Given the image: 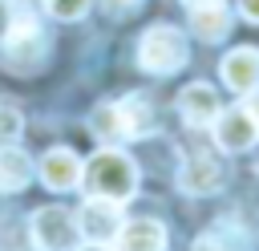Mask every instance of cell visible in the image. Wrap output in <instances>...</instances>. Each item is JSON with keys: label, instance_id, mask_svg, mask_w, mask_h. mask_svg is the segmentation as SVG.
Here are the masks:
<instances>
[{"label": "cell", "instance_id": "2", "mask_svg": "<svg viewBox=\"0 0 259 251\" xmlns=\"http://www.w3.org/2000/svg\"><path fill=\"white\" fill-rule=\"evenodd\" d=\"M190 49H186V36L174 28V24H154L146 28V36L138 40V65L146 73H158V77H170L186 65Z\"/></svg>", "mask_w": 259, "mask_h": 251}, {"label": "cell", "instance_id": "5", "mask_svg": "<svg viewBox=\"0 0 259 251\" xmlns=\"http://www.w3.org/2000/svg\"><path fill=\"white\" fill-rule=\"evenodd\" d=\"M32 243L40 251H73L81 243V227L77 215L65 206H45L32 215Z\"/></svg>", "mask_w": 259, "mask_h": 251}, {"label": "cell", "instance_id": "6", "mask_svg": "<svg viewBox=\"0 0 259 251\" xmlns=\"http://www.w3.org/2000/svg\"><path fill=\"white\" fill-rule=\"evenodd\" d=\"M223 182H227V162L214 150H194L178 166V186L186 194H214L223 190Z\"/></svg>", "mask_w": 259, "mask_h": 251}, {"label": "cell", "instance_id": "12", "mask_svg": "<svg viewBox=\"0 0 259 251\" xmlns=\"http://www.w3.org/2000/svg\"><path fill=\"white\" fill-rule=\"evenodd\" d=\"M190 28L202 40H223L231 28V12L223 0H194L190 4Z\"/></svg>", "mask_w": 259, "mask_h": 251}, {"label": "cell", "instance_id": "3", "mask_svg": "<svg viewBox=\"0 0 259 251\" xmlns=\"http://www.w3.org/2000/svg\"><path fill=\"white\" fill-rule=\"evenodd\" d=\"M4 53H8V65H20V69L40 65L45 53H49V40L40 32V20L28 16V12H12L8 24H4Z\"/></svg>", "mask_w": 259, "mask_h": 251}, {"label": "cell", "instance_id": "18", "mask_svg": "<svg viewBox=\"0 0 259 251\" xmlns=\"http://www.w3.org/2000/svg\"><path fill=\"white\" fill-rule=\"evenodd\" d=\"M45 8L57 20H81L89 12V0H45Z\"/></svg>", "mask_w": 259, "mask_h": 251}, {"label": "cell", "instance_id": "11", "mask_svg": "<svg viewBox=\"0 0 259 251\" xmlns=\"http://www.w3.org/2000/svg\"><path fill=\"white\" fill-rule=\"evenodd\" d=\"M117 251H166V227L158 219H130L117 231Z\"/></svg>", "mask_w": 259, "mask_h": 251}, {"label": "cell", "instance_id": "16", "mask_svg": "<svg viewBox=\"0 0 259 251\" xmlns=\"http://www.w3.org/2000/svg\"><path fill=\"white\" fill-rule=\"evenodd\" d=\"M117 109H121V121H125V138H146L154 130V105L146 97L130 93V97L117 101Z\"/></svg>", "mask_w": 259, "mask_h": 251}, {"label": "cell", "instance_id": "19", "mask_svg": "<svg viewBox=\"0 0 259 251\" xmlns=\"http://www.w3.org/2000/svg\"><path fill=\"white\" fill-rule=\"evenodd\" d=\"M138 4H142V0H101V8H105L109 16H130Z\"/></svg>", "mask_w": 259, "mask_h": 251}, {"label": "cell", "instance_id": "14", "mask_svg": "<svg viewBox=\"0 0 259 251\" xmlns=\"http://www.w3.org/2000/svg\"><path fill=\"white\" fill-rule=\"evenodd\" d=\"M194 251H247V231L231 219H219L210 231L194 239Z\"/></svg>", "mask_w": 259, "mask_h": 251}, {"label": "cell", "instance_id": "8", "mask_svg": "<svg viewBox=\"0 0 259 251\" xmlns=\"http://www.w3.org/2000/svg\"><path fill=\"white\" fill-rule=\"evenodd\" d=\"M223 81H227V89H235V93H243V97H255L259 93V49H251V45H239V49H231L227 57H223Z\"/></svg>", "mask_w": 259, "mask_h": 251}, {"label": "cell", "instance_id": "20", "mask_svg": "<svg viewBox=\"0 0 259 251\" xmlns=\"http://www.w3.org/2000/svg\"><path fill=\"white\" fill-rule=\"evenodd\" d=\"M239 16L251 20V24H259V0H239Z\"/></svg>", "mask_w": 259, "mask_h": 251}, {"label": "cell", "instance_id": "10", "mask_svg": "<svg viewBox=\"0 0 259 251\" xmlns=\"http://www.w3.org/2000/svg\"><path fill=\"white\" fill-rule=\"evenodd\" d=\"M178 113L186 117V126H210L219 117V93L206 81H194L178 93Z\"/></svg>", "mask_w": 259, "mask_h": 251}, {"label": "cell", "instance_id": "13", "mask_svg": "<svg viewBox=\"0 0 259 251\" xmlns=\"http://www.w3.org/2000/svg\"><path fill=\"white\" fill-rule=\"evenodd\" d=\"M89 134H93L101 146H117V142H125V121H121L117 101H101V105H93V113H89Z\"/></svg>", "mask_w": 259, "mask_h": 251}, {"label": "cell", "instance_id": "1", "mask_svg": "<svg viewBox=\"0 0 259 251\" xmlns=\"http://www.w3.org/2000/svg\"><path fill=\"white\" fill-rule=\"evenodd\" d=\"M81 178H85V190H89V194L113 198V202H125V198H134V190H138V166H134V158L121 154L117 146L93 154L89 166L81 170Z\"/></svg>", "mask_w": 259, "mask_h": 251}, {"label": "cell", "instance_id": "17", "mask_svg": "<svg viewBox=\"0 0 259 251\" xmlns=\"http://www.w3.org/2000/svg\"><path fill=\"white\" fill-rule=\"evenodd\" d=\"M24 134V117L12 105H0V146H16Z\"/></svg>", "mask_w": 259, "mask_h": 251}, {"label": "cell", "instance_id": "4", "mask_svg": "<svg viewBox=\"0 0 259 251\" xmlns=\"http://www.w3.org/2000/svg\"><path fill=\"white\" fill-rule=\"evenodd\" d=\"M214 126V146L223 154H243L259 142V117L251 105H231V109H219V117L210 121Z\"/></svg>", "mask_w": 259, "mask_h": 251}, {"label": "cell", "instance_id": "9", "mask_svg": "<svg viewBox=\"0 0 259 251\" xmlns=\"http://www.w3.org/2000/svg\"><path fill=\"white\" fill-rule=\"evenodd\" d=\"M40 182L45 186H53V190H73L77 182H81V162H77V154L69 150V146H53L45 158H40Z\"/></svg>", "mask_w": 259, "mask_h": 251}, {"label": "cell", "instance_id": "22", "mask_svg": "<svg viewBox=\"0 0 259 251\" xmlns=\"http://www.w3.org/2000/svg\"><path fill=\"white\" fill-rule=\"evenodd\" d=\"M247 105H251V109H255V117H259V97H255V101H247Z\"/></svg>", "mask_w": 259, "mask_h": 251}, {"label": "cell", "instance_id": "21", "mask_svg": "<svg viewBox=\"0 0 259 251\" xmlns=\"http://www.w3.org/2000/svg\"><path fill=\"white\" fill-rule=\"evenodd\" d=\"M77 251H109L105 243H89V247H77Z\"/></svg>", "mask_w": 259, "mask_h": 251}, {"label": "cell", "instance_id": "15", "mask_svg": "<svg viewBox=\"0 0 259 251\" xmlns=\"http://www.w3.org/2000/svg\"><path fill=\"white\" fill-rule=\"evenodd\" d=\"M32 178V162L24 150H12V146H0V190L4 194H16L24 190Z\"/></svg>", "mask_w": 259, "mask_h": 251}, {"label": "cell", "instance_id": "7", "mask_svg": "<svg viewBox=\"0 0 259 251\" xmlns=\"http://www.w3.org/2000/svg\"><path fill=\"white\" fill-rule=\"evenodd\" d=\"M117 206H121V202H113V198H97V194H93V198L77 211V215H81V219H77L81 235H85L89 243H113L117 231H121V223H125Z\"/></svg>", "mask_w": 259, "mask_h": 251}]
</instances>
